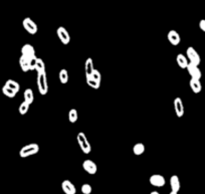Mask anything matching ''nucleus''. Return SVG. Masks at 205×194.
Instances as JSON below:
<instances>
[{
  "label": "nucleus",
  "mask_w": 205,
  "mask_h": 194,
  "mask_svg": "<svg viewBox=\"0 0 205 194\" xmlns=\"http://www.w3.org/2000/svg\"><path fill=\"white\" fill-rule=\"evenodd\" d=\"M38 152H39V146H38V144L31 143V144L25 145V146L20 149L19 156L21 157V158H26V157H29V156L37 154Z\"/></svg>",
  "instance_id": "f257e3e1"
},
{
  "label": "nucleus",
  "mask_w": 205,
  "mask_h": 194,
  "mask_svg": "<svg viewBox=\"0 0 205 194\" xmlns=\"http://www.w3.org/2000/svg\"><path fill=\"white\" fill-rule=\"evenodd\" d=\"M37 88L40 95H46L48 92V84H47V76L46 72L37 74Z\"/></svg>",
  "instance_id": "f03ea898"
},
{
  "label": "nucleus",
  "mask_w": 205,
  "mask_h": 194,
  "mask_svg": "<svg viewBox=\"0 0 205 194\" xmlns=\"http://www.w3.org/2000/svg\"><path fill=\"white\" fill-rule=\"evenodd\" d=\"M186 58L188 59V62L190 63H193L195 64V66H199L200 63H201V58H200V55L195 50L194 47L192 46H189L186 50Z\"/></svg>",
  "instance_id": "7ed1b4c3"
},
{
  "label": "nucleus",
  "mask_w": 205,
  "mask_h": 194,
  "mask_svg": "<svg viewBox=\"0 0 205 194\" xmlns=\"http://www.w3.org/2000/svg\"><path fill=\"white\" fill-rule=\"evenodd\" d=\"M22 25L24 27V29H25L29 34H32V35H34L38 30V27H37V25H36V23L29 17H26L23 19Z\"/></svg>",
  "instance_id": "20e7f679"
},
{
  "label": "nucleus",
  "mask_w": 205,
  "mask_h": 194,
  "mask_svg": "<svg viewBox=\"0 0 205 194\" xmlns=\"http://www.w3.org/2000/svg\"><path fill=\"white\" fill-rule=\"evenodd\" d=\"M56 33H58V38H59L60 41H62V44L66 45V44L70 43V35L68 31L64 27H62V26L58 27V30H56Z\"/></svg>",
  "instance_id": "39448f33"
},
{
  "label": "nucleus",
  "mask_w": 205,
  "mask_h": 194,
  "mask_svg": "<svg viewBox=\"0 0 205 194\" xmlns=\"http://www.w3.org/2000/svg\"><path fill=\"white\" fill-rule=\"evenodd\" d=\"M83 168L84 171H86L87 173H88V174H91V175L96 174V171H98V166H96V164L94 162V161H92L90 159H87V160L83 161Z\"/></svg>",
  "instance_id": "423d86ee"
},
{
  "label": "nucleus",
  "mask_w": 205,
  "mask_h": 194,
  "mask_svg": "<svg viewBox=\"0 0 205 194\" xmlns=\"http://www.w3.org/2000/svg\"><path fill=\"white\" fill-rule=\"evenodd\" d=\"M186 68H187V71L189 72V75H190V76H191V79H196V80L201 79L202 74H201V71H200V68L198 67V66H195V64L189 63Z\"/></svg>",
  "instance_id": "0eeeda50"
},
{
  "label": "nucleus",
  "mask_w": 205,
  "mask_h": 194,
  "mask_svg": "<svg viewBox=\"0 0 205 194\" xmlns=\"http://www.w3.org/2000/svg\"><path fill=\"white\" fill-rule=\"evenodd\" d=\"M149 182L151 183V185L155 187H163L165 183H166V180H165L164 176L160 175V174H153L150 179H149Z\"/></svg>",
  "instance_id": "6e6552de"
},
{
  "label": "nucleus",
  "mask_w": 205,
  "mask_h": 194,
  "mask_svg": "<svg viewBox=\"0 0 205 194\" xmlns=\"http://www.w3.org/2000/svg\"><path fill=\"white\" fill-rule=\"evenodd\" d=\"M62 191L66 194H75L76 193V189L74 183L70 182V180H64L62 183Z\"/></svg>",
  "instance_id": "1a4fd4ad"
},
{
  "label": "nucleus",
  "mask_w": 205,
  "mask_h": 194,
  "mask_svg": "<svg viewBox=\"0 0 205 194\" xmlns=\"http://www.w3.org/2000/svg\"><path fill=\"white\" fill-rule=\"evenodd\" d=\"M167 38L169 40V42H170L172 45H178V44L180 43L181 41V37L179 33L177 32L176 30H170L168 32L167 34Z\"/></svg>",
  "instance_id": "9d476101"
},
{
  "label": "nucleus",
  "mask_w": 205,
  "mask_h": 194,
  "mask_svg": "<svg viewBox=\"0 0 205 194\" xmlns=\"http://www.w3.org/2000/svg\"><path fill=\"white\" fill-rule=\"evenodd\" d=\"M174 110L176 113V116L178 118H181L184 115V106L183 102L180 98H175L174 100Z\"/></svg>",
  "instance_id": "9b49d317"
},
{
  "label": "nucleus",
  "mask_w": 205,
  "mask_h": 194,
  "mask_svg": "<svg viewBox=\"0 0 205 194\" xmlns=\"http://www.w3.org/2000/svg\"><path fill=\"white\" fill-rule=\"evenodd\" d=\"M21 55L25 56L27 58H30L35 55V50L31 44H24L21 47Z\"/></svg>",
  "instance_id": "f8f14e48"
},
{
  "label": "nucleus",
  "mask_w": 205,
  "mask_h": 194,
  "mask_svg": "<svg viewBox=\"0 0 205 194\" xmlns=\"http://www.w3.org/2000/svg\"><path fill=\"white\" fill-rule=\"evenodd\" d=\"M189 84H190L191 90H192L193 93H194V94H199V93L201 92V90H202V84H201V83H200V80L191 79Z\"/></svg>",
  "instance_id": "ddd939ff"
},
{
  "label": "nucleus",
  "mask_w": 205,
  "mask_h": 194,
  "mask_svg": "<svg viewBox=\"0 0 205 194\" xmlns=\"http://www.w3.org/2000/svg\"><path fill=\"white\" fill-rule=\"evenodd\" d=\"M170 186H171V191L178 192L180 190V180L179 177L177 175H173L170 178Z\"/></svg>",
  "instance_id": "4468645a"
},
{
  "label": "nucleus",
  "mask_w": 205,
  "mask_h": 194,
  "mask_svg": "<svg viewBox=\"0 0 205 194\" xmlns=\"http://www.w3.org/2000/svg\"><path fill=\"white\" fill-rule=\"evenodd\" d=\"M95 70L94 67V63H92V59L91 58H87L86 63H84V71H86V78L87 76H91L92 71Z\"/></svg>",
  "instance_id": "2eb2a0df"
},
{
  "label": "nucleus",
  "mask_w": 205,
  "mask_h": 194,
  "mask_svg": "<svg viewBox=\"0 0 205 194\" xmlns=\"http://www.w3.org/2000/svg\"><path fill=\"white\" fill-rule=\"evenodd\" d=\"M176 62H177V64L179 66V67H181V68H186L188 63H189L187 58L183 54H179L178 55H177Z\"/></svg>",
  "instance_id": "dca6fc26"
},
{
  "label": "nucleus",
  "mask_w": 205,
  "mask_h": 194,
  "mask_svg": "<svg viewBox=\"0 0 205 194\" xmlns=\"http://www.w3.org/2000/svg\"><path fill=\"white\" fill-rule=\"evenodd\" d=\"M19 66H20V68L23 71H30L29 70V58H25V56L21 55L19 58Z\"/></svg>",
  "instance_id": "f3484780"
},
{
  "label": "nucleus",
  "mask_w": 205,
  "mask_h": 194,
  "mask_svg": "<svg viewBox=\"0 0 205 194\" xmlns=\"http://www.w3.org/2000/svg\"><path fill=\"white\" fill-rule=\"evenodd\" d=\"M23 96H24V101H25L27 104L31 105L32 103H33L34 95H33L32 90H30V88H26V90L24 91V93H23Z\"/></svg>",
  "instance_id": "a211bd4d"
},
{
  "label": "nucleus",
  "mask_w": 205,
  "mask_h": 194,
  "mask_svg": "<svg viewBox=\"0 0 205 194\" xmlns=\"http://www.w3.org/2000/svg\"><path fill=\"white\" fill-rule=\"evenodd\" d=\"M144 152H145V145L143 143H137L134 145V147H133V153H134L136 156L142 155Z\"/></svg>",
  "instance_id": "6ab92c4d"
},
{
  "label": "nucleus",
  "mask_w": 205,
  "mask_h": 194,
  "mask_svg": "<svg viewBox=\"0 0 205 194\" xmlns=\"http://www.w3.org/2000/svg\"><path fill=\"white\" fill-rule=\"evenodd\" d=\"M5 86L8 87L11 90H13L15 93H18L19 90H20V86L17 82H15L14 80H7L6 83H5Z\"/></svg>",
  "instance_id": "aec40b11"
},
{
  "label": "nucleus",
  "mask_w": 205,
  "mask_h": 194,
  "mask_svg": "<svg viewBox=\"0 0 205 194\" xmlns=\"http://www.w3.org/2000/svg\"><path fill=\"white\" fill-rule=\"evenodd\" d=\"M37 71V74H42V72H46L45 71V66H44V63L41 58H37L36 59V64H35V70Z\"/></svg>",
  "instance_id": "412c9836"
},
{
  "label": "nucleus",
  "mask_w": 205,
  "mask_h": 194,
  "mask_svg": "<svg viewBox=\"0 0 205 194\" xmlns=\"http://www.w3.org/2000/svg\"><path fill=\"white\" fill-rule=\"evenodd\" d=\"M58 78H59V82L62 84H66L68 82V72L66 68L60 70L59 74H58Z\"/></svg>",
  "instance_id": "4be33fe9"
},
{
  "label": "nucleus",
  "mask_w": 205,
  "mask_h": 194,
  "mask_svg": "<svg viewBox=\"0 0 205 194\" xmlns=\"http://www.w3.org/2000/svg\"><path fill=\"white\" fill-rule=\"evenodd\" d=\"M79 119V114H78V111L75 110V109H71L68 112V121L71 123V124H75L76 121Z\"/></svg>",
  "instance_id": "5701e85b"
},
{
  "label": "nucleus",
  "mask_w": 205,
  "mask_h": 194,
  "mask_svg": "<svg viewBox=\"0 0 205 194\" xmlns=\"http://www.w3.org/2000/svg\"><path fill=\"white\" fill-rule=\"evenodd\" d=\"M2 93L4 95H5L6 97H8V98H10V99H13L14 97L16 96V94L17 93H15L13 90H11V88H9L8 87H6L5 84L3 86V88H2Z\"/></svg>",
  "instance_id": "b1692460"
},
{
  "label": "nucleus",
  "mask_w": 205,
  "mask_h": 194,
  "mask_svg": "<svg viewBox=\"0 0 205 194\" xmlns=\"http://www.w3.org/2000/svg\"><path fill=\"white\" fill-rule=\"evenodd\" d=\"M79 146H80V149H82V151L84 153V154H88V153L92 151V146H91V144L88 140L83 141V143H80Z\"/></svg>",
  "instance_id": "393cba45"
},
{
  "label": "nucleus",
  "mask_w": 205,
  "mask_h": 194,
  "mask_svg": "<svg viewBox=\"0 0 205 194\" xmlns=\"http://www.w3.org/2000/svg\"><path fill=\"white\" fill-rule=\"evenodd\" d=\"M87 84H88V87H91L92 88H95V90L99 88L100 86V83L95 80L94 79L92 78V76H87Z\"/></svg>",
  "instance_id": "a878e982"
},
{
  "label": "nucleus",
  "mask_w": 205,
  "mask_h": 194,
  "mask_svg": "<svg viewBox=\"0 0 205 194\" xmlns=\"http://www.w3.org/2000/svg\"><path fill=\"white\" fill-rule=\"evenodd\" d=\"M29 106L30 105L29 104H27L25 101H23V102L20 104V106H19V109H18V111H19V114L21 115V116H23V115H25L26 113L28 112V110H29Z\"/></svg>",
  "instance_id": "bb28decb"
},
{
  "label": "nucleus",
  "mask_w": 205,
  "mask_h": 194,
  "mask_svg": "<svg viewBox=\"0 0 205 194\" xmlns=\"http://www.w3.org/2000/svg\"><path fill=\"white\" fill-rule=\"evenodd\" d=\"M91 76H92V78L94 79L95 80H96V82H99V83H100V80H102V75H100V71L96 70V68H95L94 71H92Z\"/></svg>",
  "instance_id": "cd10ccee"
},
{
  "label": "nucleus",
  "mask_w": 205,
  "mask_h": 194,
  "mask_svg": "<svg viewBox=\"0 0 205 194\" xmlns=\"http://www.w3.org/2000/svg\"><path fill=\"white\" fill-rule=\"evenodd\" d=\"M92 186L90 184H88V183H84V184H83V186H82V188H80V191H82V193L83 194H91L92 193Z\"/></svg>",
  "instance_id": "c85d7f7f"
},
{
  "label": "nucleus",
  "mask_w": 205,
  "mask_h": 194,
  "mask_svg": "<svg viewBox=\"0 0 205 194\" xmlns=\"http://www.w3.org/2000/svg\"><path fill=\"white\" fill-rule=\"evenodd\" d=\"M36 59H37V56H36V55L32 56V58H29V70L30 71H34L35 70Z\"/></svg>",
  "instance_id": "c756f323"
},
{
  "label": "nucleus",
  "mask_w": 205,
  "mask_h": 194,
  "mask_svg": "<svg viewBox=\"0 0 205 194\" xmlns=\"http://www.w3.org/2000/svg\"><path fill=\"white\" fill-rule=\"evenodd\" d=\"M76 140H78V143H79V145L80 143H83V141H86V140H88V139H87V136H86V134H84V133L79 132V134H78V136H76Z\"/></svg>",
  "instance_id": "7c9ffc66"
},
{
  "label": "nucleus",
  "mask_w": 205,
  "mask_h": 194,
  "mask_svg": "<svg viewBox=\"0 0 205 194\" xmlns=\"http://www.w3.org/2000/svg\"><path fill=\"white\" fill-rule=\"evenodd\" d=\"M199 27H200V29H201V30L205 32V19L200 20V22H199Z\"/></svg>",
  "instance_id": "2f4dec72"
},
{
  "label": "nucleus",
  "mask_w": 205,
  "mask_h": 194,
  "mask_svg": "<svg viewBox=\"0 0 205 194\" xmlns=\"http://www.w3.org/2000/svg\"><path fill=\"white\" fill-rule=\"evenodd\" d=\"M150 194H160V193H159L158 191H152Z\"/></svg>",
  "instance_id": "473e14b6"
},
{
  "label": "nucleus",
  "mask_w": 205,
  "mask_h": 194,
  "mask_svg": "<svg viewBox=\"0 0 205 194\" xmlns=\"http://www.w3.org/2000/svg\"><path fill=\"white\" fill-rule=\"evenodd\" d=\"M177 193H178V192H174V191H171V192L169 193V194H177Z\"/></svg>",
  "instance_id": "72a5a7b5"
}]
</instances>
